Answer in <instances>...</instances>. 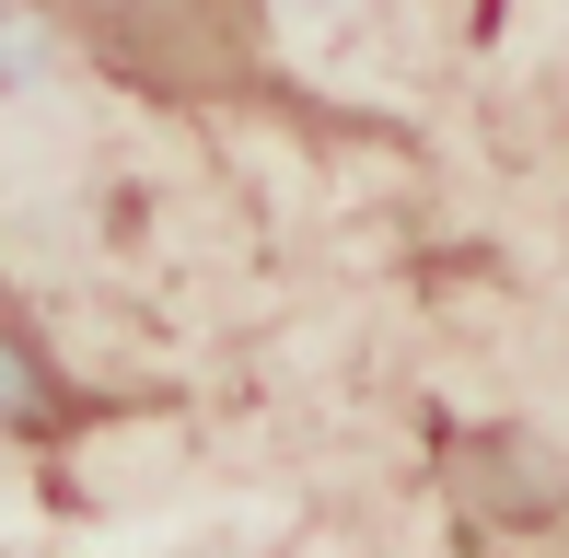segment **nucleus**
I'll use <instances>...</instances> for the list:
<instances>
[{"label":"nucleus","mask_w":569,"mask_h":558,"mask_svg":"<svg viewBox=\"0 0 569 558\" xmlns=\"http://www.w3.org/2000/svg\"><path fill=\"white\" fill-rule=\"evenodd\" d=\"M106 82L151 106H279L268 0H36Z\"/></svg>","instance_id":"nucleus-1"}]
</instances>
